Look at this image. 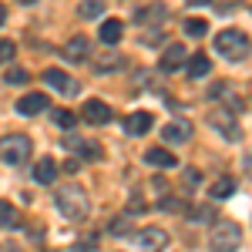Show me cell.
I'll list each match as a JSON object with an SVG mask.
<instances>
[{
    "instance_id": "obj_1",
    "label": "cell",
    "mask_w": 252,
    "mask_h": 252,
    "mask_svg": "<svg viewBox=\"0 0 252 252\" xmlns=\"http://www.w3.org/2000/svg\"><path fill=\"white\" fill-rule=\"evenodd\" d=\"M54 205H58V212L64 215L67 222H84V219L91 215V202H88V195L81 192L78 185H64V189H58Z\"/></svg>"
},
{
    "instance_id": "obj_2",
    "label": "cell",
    "mask_w": 252,
    "mask_h": 252,
    "mask_svg": "<svg viewBox=\"0 0 252 252\" xmlns=\"http://www.w3.org/2000/svg\"><path fill=\"white\" fill-rule=\"evenodd\" d=\"M215 51L225 61L239 64V61L249 58V34H242V31H222V34L215 37Z\"/></svg>"
},
{
    "instance_id": "obj_3",
    "label": "cell",
    "mask_w": 252,
    "mask_h": 252,
    "mask_svg": "<svg viewBox=\"0 0 252 252\" xmlns=\"http://www.w3.org/2000/svg\"><path fill=\"white\" fill-rule=\"evenodd\" d=\"M27 158H31V138H24V135L0 138V161L3 165H24Z\"/></svg>"
},
{
    "instance_id": "obj_4",
    "label": "cell",
    "mask_w": 252,
    "mask_h": 252,
    "mask_svg": "<svg viewBox=\"0 0 252 252\" xmlns=\"http://www.w3.org/2000/svg\"><path fill=\"white\" fill-rule=\"evenodd\" d=\"M209 246H212V252H239V246H242V225H235V222L215 225Z\"/></svg>"
},
{
    "instance_id": "obj_5",
    "label": "cell",
    "mask_w": 252,
    "mask_h": 252,
    "mask_svg": "<svg viewBox=\"0 0 252 252\" xmlns=\"http://www.w3.org/2000/svg\"><path fill=\"white\" fill-rule=\"evenodd\" d=\"M44 84H47L51 91L64 94V97H74V94L81 91L78 81L71 78V74H64V71H58V67H47V71H44Z\"/></svg>"
},
{
    "instance_id": "obj_6",
    "label": "cell",
    "mask_w": 252,
    "mask_h": 252,
    "mask_svg": "<svg viewBox=\"0 0 252 252\" xmlns=\"http://www.w3.org/2000/svg\"><path fill=\"white\" fill-rule=\"evenodd\" d=\"M135 242H138V249H141V252H158V249L168 246V232L158 229V225H148V229H141V232L135 235Z\"/></svg>"
},
{
    "instance_id": "obj_7",
    "label": "cell",
    "mask_w": 252,
    "mask_h": 252,
    "mask_svg": "<svg viewBox=\"0 0 252 252\" xmlns=\"http://www.w3.org/2000/svg\"><path fill=\"white\" fill-rule=\"evenodd\" d=\"M209 121H212V128H219V131L229 138V141H239V138H242V131H239V118H232V111H225V108H215Z\"/></svg>"
},
{
    "instance_id": "obj_8",
    "label": "cell",
    "mask_w": 252,
    "mask_h": 252,
    "mask_svg": "<svg viewBox=\"0 0 252 252\" xmlns=\"http://www.w3.org/2000/svg\"><path fill=\"white\" fill-rule=\"evenodd\" d=\"M47 108H51V97L40 94V91H31V94H24L17 101V115H24V118L40 115V111H47Z\"/></svg>"
},
{
    "instance_id": "obj_9",
    "label": "cell",
    "mask_w": 252,
    "mask_h": 252,
    "mask_svg": "<svg viewBox=\"0 0 252 252\" xmlns=\"http://www.w3.org/2000/svg\"><path fill=\"white\" fill-rule=\"evenodd\" d=\"M81 118H84V121H91V125H108V121H111V108H108L104 101L91 97V101H84V108H81Z\"/></svg>"
},
{
    "instance_id": "obj_10",
    "label": "cell",
    "mask_w": 252,
    "mask_h": 252,
    "mask_svg": "<svg viewBox=\"0 0 252 252\" xmlns=\"http://www.w3.org/2000/svg\"><path fill=\"white\" fill-rule=\"evenodd\" d=\"M185 61H189L185 58V47H182V44H172V47H165V54L158 58V67H161L165 74H172V71H178Z\"/></svg>"
},
{
    "instance_id": "obj_11",
    "label": "cell",
    "mask_w": 252,
    "mask_h": 252,
    "mask_svg": "<svg viewBox=\"0 0 252 252\" xmlns=\"http://www.w3.org/2000/svg\"><path fill=\"white\" fill-rule=\"evenodd\" d=\"M152 125H155V118L148 115V111H135V115H128L125 118V131H128V135H148V131H152Z\"/></svg>"
},
{
    "instance_id": "obj_12",
    "label": "cell",
    "mask_w": 252,
    "mask_h": 252,
    "mask_svg": "<svg viewBox=\"0 0 252 252\" xmlns=\"http://www.w3.org/2000/svg\"><path fill=\"white\" fill-rule=\"evenodd\" d=\"M161 138H165L168 145L189 141V138H192V125H189L185 118H178V121H172V125H165V128H161Z\"/></svg>"
},
{
    "instance_id": "obj_13",
    "label": "cell",
    "mask_w": 252,
    "mask_h": 252,
    "mask_svg": "<svg viewBox=\"0 0 252 252\" xmlns=\"http://www.w3.org/2000/svg\"><path fill=\"white\" fill-rule=\"evenodd\" d=\"M138 24H165L168 20V7L165 3H148V7H141L135 14Z\"/></svg>"
},
{
    "instance_id": "obj_14",
    "label": "cell",
    "mask_w": 252,
    "mask_h": 252,
    "mask_svg": "<svg viewBox=\"0 0 252 252\" xmlns=\"http://www.w3.org/2000/svg\"><path fill=\"white\" fill-rule=\"evenodd\" d=\"M121 34H125V24L121 20H104L101 24V31H97V37H101V44H108V47H115L118 40H121Z\"/></svg>"
},
{
    "instance_id": "obj_15",
    "label": "cell",
    "mask_w": 252,
    "mask_h": 252,
    "mask_svg": "<svg viewBox=\"0 0 252 252\" xmlns=\"http://www.w3.org/2000/svg\"><path fill=\"white\" fill-rule=\"evenodd\" d=\"M58 178V161L47 155V158H40L37 165H34V182H40V185H51Z\"/></svg>"
},
{
    "instance_id": "obj_16",
    "label": "cell",
    "mask_w": 252,
    "mask_h": 252,
    "mask_svg": "<svg viewBox=\"0 0 252 252\" xmlns=\"http://www.w3.org/2000/svg\"><path fill=\"white\" fill-rule=\"evenodd\" d=\"M145 161L155 165V168H175V165H178V158H175L168 148H148V152H145Z\"/></svg>"
},
{
    "instance_id": "obj_17",
    "label": "cell",
    "mask_w": 252,
    "mask_h": 252,
    "mask_svg": "<svg viewBox=\"0 0 252 252\" xmlns=\"http://www.w3.org/2000/svg\"><path fill=\"white\" fill-rule=\"evenodd\" d=\"M232 192H235V178L232 175H222V178H215L212 185H209V198H215V202L229 198Z\"/></svg>"
},
{
    "instance_id": "obj_18",
    "label": "cell",
    "mask_w": 252,
    "mask_h": 252,
    "mask_svg": "<svg viewBox=\"0 0 252 252\" xmlns=\"http://www.w3.org/2000/svg\"><path fill=\"white\" fill-rule=\"evenodd\" d=\"M88 51H91V44H88V37H81V34L64 44V58H67V61H84V58H88Z\"/></svg>"
},
{
    "instance_id": "obj_19",
    "label": "cell",
    "mask_w": 252,
    "mask_h": 252,
    "mask_svg": "<svg viewBox=\"0 0 252 252\" xmlns=\"http://www.w3.org/2000/svg\"><path fill=\"white\" fill-rule=\"evenodd\" d=\"M209 71H212L209 54H202V51H198V54H192V58H189V74H192V78H205Z\"/></svg>"
},
{
    "instance_id": "obj_20",
    "label": "cell",
    "mask_w": 252,
    "mask_h": 252,
    "mask_svg": "<svg viewBox=\"0 0 252 252\" xmlns=\"http://www.w3.org/2000/svg\"><path fill=\"white\" fill-rule=\"evenodd\" d=\"M0 225H7V229H20V212L10 205V202H3V198H0Z\"/></svg>"
},
{
    "instance_id": "obj_21",
    "label": "cell",
    "mask_w": 252,
    "mask_h": 252,
    "mask_svg": "<svg viewBox=\"0 0 252 252\" xmlns=\"http://www.w3.org/2000/svg\"><path fill=\"white\" fill-rule=\"evenodd\" d=\"M51 118H54V125H61V128H74V125H78V115L67 111V108H54Z\"/></svg>"
},
{
    "instance_id": "obj_22",
    "label": "cell",
    "mask_w": 252,
    "mask_h": 252,
    "mask_svg": "<svg viewBox=\"0 0 252 252\" xmlns=\"http://www.w3.org/2000/svg\"><path fill=\"white\" fill-rule=\"evenodd\" d=\"M185 34H189V37H205V34H209V24L198 20V17H189L185 20Z\"/></svg>"
},
{
    "instance_id": "obj_23",
    "label": "cell",
    "mask_w": 252,
    "mask_h": 252,
    "mask_svg": "<svg viewBox=\"0 0 252 252\" xmlns=\"http://www.w3.org/2000/svg\"><path fill=\"white\" fill-rule=\"evenodd\" d=\"M3 81H7V84H27L31 74H27L24 67H7V71H3Z\"/></svg>"
},
{
    "instance_id": "obj_24",
    "label": "cell",
    "mask_w": 252,
    "mask_h": 252,
    "mask_svg": "<svg viewBox=\"0 0 252 252\" xmlns=\"http://www.w3.org/2000/svg\"><path fill=\"white\" fill-rule=\"evenodd\" d=\"M14 54H17V44H14V40H7V37H0V64H10Z\"/></svg>"
},
{
    "instance_id": "obj_25",
    "label": "cell",
    "mask_w": 252,
    "mask_h": 252,
    "mask_svg": "<svg viewBox=\"0 0 252 252\" xmlns=\"http://www.w3.org/2000/svg\"><path fill=\"white\" fill-rule=\"evenodd\" d=\"M97 14H101V0H84L81 3V17L84 20H94Z\"/></svg>"
},
{
    "instance_id": "obj_26",
    "label": "cell",
    "mask_w": 252,
    "mask_h": 252,
    "mask_svg": "<svg viewBox=\"0 0 252 252\" xmlns=\"http://www.w3.org/2000/svg\"><path fill=\"white\" fill-rule=\"evenodd\" d=\"M121 64H125V58H121V54H108V58L97 61V71H115V67H121Z\"/></svg>"
},
{
    "instance_id": "obj_27",
    "label": "cell",
    "mask_w": 252,
    "mask_h": 252,
    "mask_svg": "<svg viewBox=\"0 0 252 252\" xmlns=\"http://www.w3.org/2000/svg\"><path fill=\"white\" fill-rule=\"evenodd\" d=\"M108 232H111V235H128V232H131V225H128V219L121 215V219H115V222L108 225Z\"/></svg>"
},
{
    "instance_id": "obj_28",
    "label": "cell",
    "mask_w": 252,
    "mask_h": 252,
    "mask_svg": "<svg viewBox=\"0 0 252 252\" xmlns=\"http://www.w3.org/2000/svg\"><path fill=\"white\" fill-rule=\"evenodd\" d=\"M78 152H81L84 158H91V161H94V158H101V148H97V141H81Z\"/></svg>"
},
{
    "instance_id": "obj_29",
    "label": "cell",
    "mask_w": 252,
    "mask_h": 252,
    "mask_svg": "<svg viewBox=\"0 0 252 252\" xmlns=\"http://www.w3.org/2000/svg\"><path fill=\"white\" fill-rule=\"evenodd\" d=\"M64 148H67V152H78V148H81V138L67 135V138H64Z\"/></svg>"
},
{
    "instance_id": "obj_30",
    "label": "cell",
    "mask_w": 252,
    "mask_h": 252,
    "mask_svg": "<svg viewBox=\"0 0 252 252\" xmlns=\"http://www.w3.org/2000/svg\"><path fill=\"white\" fill-rule=\"evenodd\" d=\"M161 37H165L161 31H152V34H145V44H148V47H152V44H161Z\"/></svg>"
},
{
    "instance_id": "obj_31",
    "label": "cell",
    "mask_w": 252,
    "mask_h": 252,
    "mask_svg": "<svg viewBox=\"0 0 252 252\" xmlns=\"http://www.w3.org/2000/svg\"><path fill=\"white\" fill-rule=\"evenodd\" d=\"M0 252H20V249L14 246V242H7V246H0Z\"/></svg>"
},
{
    "instance_id": "obj_32",
    "label": "cell",
    "mask_w": 252,
    "mask_h": 252,
    "mask_svg": "<svg viewBox=\"0 0 252 252\" xmlns=\"http://www.w3.org/2000/svg\"><path fill=\"white\" fill-rule=\"evenodd\" d=\"M3 20H7V10H3V3H0V24H3Z\"/></svg>"
},
{
    "instance_id": "obj_33",
    "label": "cell",
    "mask_w": 252,
    "mask_h": 252,
    "mask_svg": "<svg viewBox=\"0 0 252 252\" xmlns=\"http://www.w3.org/2000/svg\"><path fill=\"white\" fill-rule=\"evenodd\" d=\"M189 3H195V7H198V3H209V0H189Z\"/></svg>"
},
{
    "instance_id": "obj_34",
    "label": "cell",
    "mask_w": 252,
    "mask_h": 252,
    "mask_svg": "<svg viewBox=\"0 0 252 252\" xmlns=\"http://www.w3.org/2000/svg\"><path fill=\"white\" fill-rule=\"evenodd\" d=\"M20 3H34V0H20Z\"/></svg>"
}]
</instances>
